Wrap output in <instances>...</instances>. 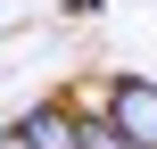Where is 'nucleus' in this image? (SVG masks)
Here are the masks:
<instances>
[{
    "mask_svg": "<svg viewBox=\"0 0 157 149\" xmlns=\"http://www.w3.org/2000/svg\"><path fill=\"white\" fill-rule=\"evenodd\" d=\"M75 149H141V141H124V133L99 116V108H83V141H75Z\"/></svg>",
    "mask_w": 157,
    "mask_h": 149,
    "instance_id": "7ed1b4c3",
    "label": "nucleus"
},
{
    "mask_svg": "<svg viewBox=\"0 0 157 149\" xmlns=\"http://www.w3.org/2000/svg\"><path fill=\"white\" fill-rule=\"evenodd\" d=\"M99 116H108L124 141L157 149V83H149V75H116V83H108V100H99Z\"/></svg>",
    "mask_w": 157,
    "mask_h": 149,
    "instance_id": "f257e3e1",
    "label": "nucleus"
},
{
    "mask_svg": "<svg viewBox=\"0 0 157 149\" xmlns=\"http://www.w3.org/2000/svg\"><path fill=\"white\" fill-rule=\"evenodd\" d=\"M17 124L33 133V149H75L83 141V108H75V100H33Z\"/></svg>",
    "mask_w": 157,
    "mask_h": 149,
    "instance_id": "f03ea898",
    "label": "nucleus"
},
{
    "mask_svg": "<svg viewBox=\"0 0 157 149\" xmlns=\"http://www.w3.org/2000/svg\"><path fill=\"white\" fill-rule=\"evenodd\" d=\"M91 8H108V0H66V17H91Z\"/></svg>",
    "mask_w": 157,
    "mask_h": 149,
    "instance_id": "39448f33",
    "label": "nucleus"
},
{
    "mask_svg": "<svg viewBox=\"0 0 157 149\" xmlns=\"http://www.w3.org/2000/svg\"><path fill=\"white\" fill-rule=\"evenodd\" d=\"M0 149H33V133L25 124H0Z\"/></svg>",
    "mask_w": 157,
    "mask_h": 149,
    "instance_id": "20e7f679",
    "label": "nucleus"
}]
</instances>
